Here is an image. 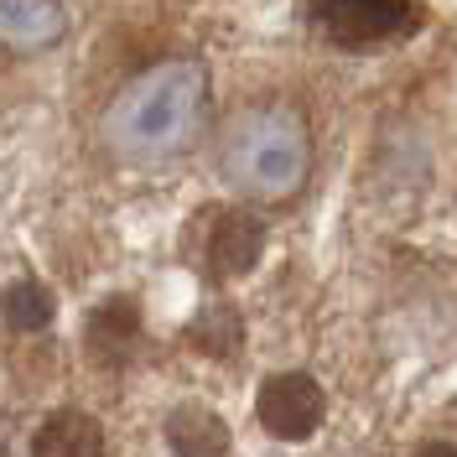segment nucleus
<instances>
[{
  "instance_id": "obj_1",
  "label": "nucleus",
  "mask_w": 457,
  "mask_h": 457,
  "mask_svg": "<svg viewBox=\"0 0 457 457\" xmlns=\"http://www.w3.org/2000/svg\"><path fill=\"white\" fill-rule=\"evenodd\" d=\"M208 114V73L193 57H167L114 94L104 110V145L120 162H167L198 141Z\"/></svg>"
},
{
  "instance_id": "obj_2",
  "label": "nucleus",
  "mask_w": 457,
  "mask_h": 457,
  "mask_svg": "<svg viewBox=\"0 0 457 457\" xmlns=\"http://www.w3.org/2000/svg\"><path fill=\"white\" fill-rule=\"evenodd\" d=\"M219 167H224L228 187H239L245 198L281 203L307 182L312 136H307L296 110L260 104V110H245L239 120H228L224 145H219Z\"/></svg>"
},
{
  "instance_id": "obj_3",
  "label": "nucleus",
  "mask_w": 457,
  "mask_h": 457,
  "mask_svg": "<svg viewBox=\"0 0 457 457\" xmlns=\"http://www.w3.org/2000/svg\"><path fill=\"white\" fill-rule=\"evenodd\" d=\"M317 27L343 47H379L416 27L411 0H317Z\"/></svg>"
},
{
  "instance_id": "obj_4",
  "label": "nucleus",
  "mask_w": 457,
  "mask_h": 457,
  "mask_svg": "<svg viewBox=\"0 0 457 457\" xmlns=\"http://www.w3.org/2000/svg\"><path fill=\"white\" fill-rule=\"evenodd\" d=\"M317 421H322V390H317L312 374H276V379H265V390H260V427L270 431V436H281V442H302V436H312Z\"/></svg>"
},
{
  "instance_id": "obj_5",
  "label": "nucleus",
  "mask_w": 457,
  "mask_h": 457,
  "mask_svg": "<svg viewBox=\"0 0 457 457\" xmlns=\"http://www.w3.org/2000/svg\"><path fill=\"white\" fill-rule=\"evenodd\" d=\"M68 16L57 0H0V47L5 53H47L62 42Z\"/></svg>"
},
{
  "instance_id": "obj_6",
  "label": "nucleus",
  "mask_w": 457,
  "mask_h": 457,
  "mask_svg": "<svg viewBox=\"0 0 457 457\" xmlns=\"http://www.w3.org/2000/svg\"><path fill=\"white\" fill-rule=\"evenodd\" d=\"M260 224L250 213H219V224H213V239H208V265L219 270V276H239V270H250L260 260Z\"/></svg>"
},
{
  "instance_id": "obj_7",
  "label": "nucleus",
  "mask_w": 457,
  "mask_h": 457,
  "mask_svg": "<svg viewBox=\"0 0 457 457\" xmlns=\"http://www.w3.org/2000/svg\"><path fill=\"white\" fill-rule=\"evenodd\" d=\"M167 442L177 447V457H224L228 431L208 405H182L167 421Z\"/></svg>"
},
{
  "instance_id": "obj_8",
  "label": "nucleus",
  "mask_w": 457,
  "mask_h": 457,
  "mask_svg": "<svg viewBox=\"0 0 457 457\" xmlns=\"http://www.w3.org/2000/svg\"><path fill=\"white\" fill-rule=\"evenodd\" d=\"M99 447H104L99 427H94L88 416H73V411L53 416V421L42 427V436H37V453L42 457H104Z\"/></svg>"
},
{
  "instance_id": "obj_9",
  "label": "nucleus",
  "mask_w": 457,
  "mask_h": 457,
  "mask_svg": "<svg viewBox=\"0 0 457 457\" xmlns=\"http://www.w3.org/2000/svg\"><path fill=\"white\" fill-rule=\"evenodd\" d=\"M0 312H5V322H11L16 333H42V328L53 322V291L42 281H16L5 291Z\"/></svg>"
},
{
  "instance_id": "obj_10",
  "label": "nucleus",
  "mask_w": 457,
  "mask_h": 457,
  "mask_svg": "<svg viewBox=\"0 0 457 457\" xmlns=\"http://www.w3.org/2000/svg\"><path fill=\"white\" fill-rule=\"evenodd\" d=\"M416 457H457V447H447V442H431V447H421Z\"/></svg>"
}]
</instances>
